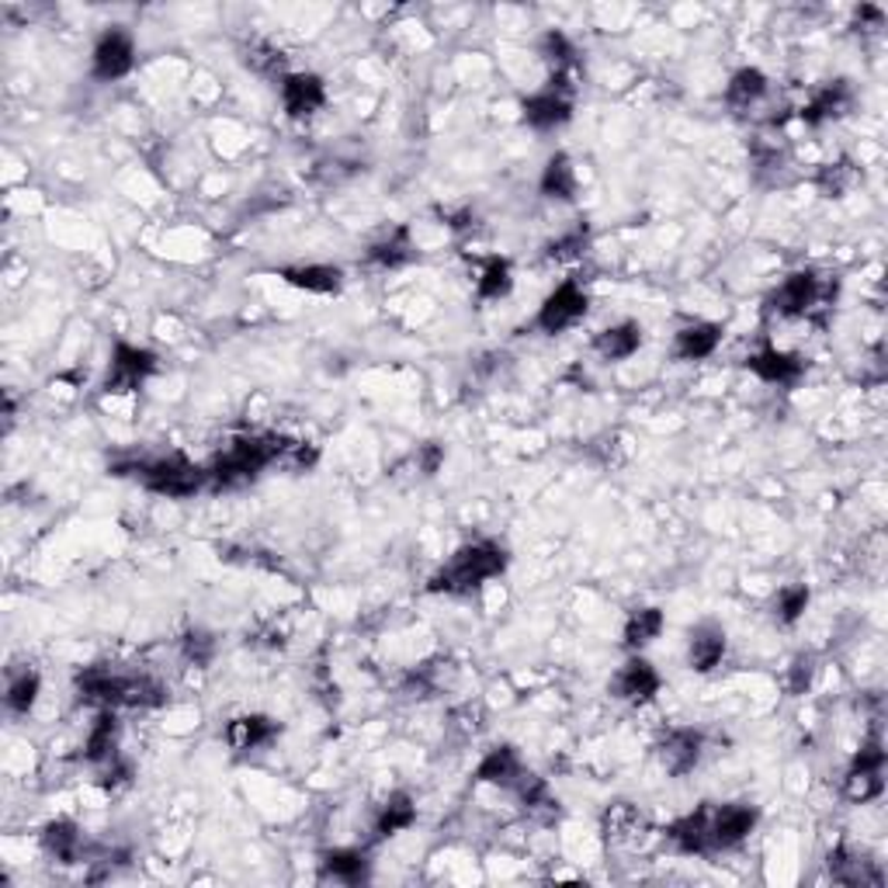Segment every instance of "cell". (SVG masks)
<instances>
[{
    "mask_svg": "<svg viewBox=\"0 0 888 888\" xmlns=\"http://www.w3.org/2000/svg\"><path fill=\"white\" fill-rule=\"evenodd\" d=\"M507 569V549L497 541H472V546L458 549L435 577H431V593H472L486 580L500 577Z\"/></svg>",
    "mask_w": 888,
    "mask_h": 888,
    "instance_id": "1",
    "label": "cell"
},
{
    "mask_svg": "<svg viewBox=\"0 0 888 888\" xmlns=\"http://www.w3.org/2000/svg\"><path fill=\"white\" fill-rule=\"evenodd\" d=\"M289 441L275 438V435H253V438H240L229 445L209 469V482L219 486V490H233V486L253 482L261 476V469H268L275 458L285 455Z\"/></svg>",
    "mask_w": 888,
    "mask_h": 888,
    "instance_id": "2",
    "label": "cell"
},
{
    "mask_svg": "<svg viewBox=\"0 0 888 888\" xmlns=\"http://www.w3.org/2000/svg\"><path fill=\"white\" fill-rule=\"evenodd\" d=\"M139 479L153 493H163V497H191V493L202 490V482L209 479V472L191 466L184 455H167V458H157V462H142L139 466Z\"/></svg>",
    "mask_w": 888,
    "mask_h": 888,
    "instance_id": "3",
    "label": "cell"
},
{
    "mask_svg": "<svg viewBox=\"0 0 888 888\" xmlns=\"http://www.w3.org/2000/svg\"><path fill=\"white\" fill-rule=\"evenodd\" d=\"M885 791V750H881V739L871 736L861 750H857L847 778H844V795L854 806H865V801L878 798Z\"/></svg>",
    "mask_w": 888,
    "mask_h": 888,
    "instance_id": "4",
    "label": "cell"
},
{
    "mask_svg": "<svg viewBox=\"0 0 888 888\" xmlns=\"http://www.w3.org/2000/svg\"><path fill=\"white\" fill-rule=\"evenodd\" d=\"M590 309V299L583 292L580 281H562L556 292L546 296V302L538 306V317H535V327L541 333H562L569 327H577Z\"/></svg>",
    "mask_w": 888,
    "mask_h": 888,
    "instance_id": "5",
    "label": "cell"
},
{
    "mask_svg": "<svg viewBox=\"0 0 888 888\" xmlns=\"http://www.w3.org/2000/svg\"><path fill=\"white\" fill-rule=\"evenodd\" d=\"M157 371V355L147 348H136V343L119 340L111 348L108 361V376H104V392H132L147 382Z\"/></svg>",
    "mask_w": 888,
    "mask_h": 888,
    "instance_id": "6",
    "label": "cell"
},
{
    "mask_svg": "<svg viewBox=\"0 0 888 888\" xmlns=\"http://www.w3.org/2000/svg\"><path fill=\"white\" fill-rule=\"evenodd\" d=\"M136 67V42L126 28H108V32L94 42V56H91V73L94 80H122L129 70Z\"/></svg>",
    "mask_w": 888,
    "mask_h": 888,
    "instance_id": "7",
    "label": "cell"
},
{
    "mask_svg": "<svg viewBox=\"0 0 888 888\" xmlns=\"http://www.w3.org/2000/svg\"><path fill=\"white\" fill-rule=\"evenodd\" d=\"M757 822H760V812L747 806V801H729L722 809H711V819H708L711 850H732L742 840H750Z\"/></svg>",
    "mask_w": 888,
    "mask_h": 888,
    "instance_id": "8",
    "label": "cell"
},
{
    "mask_svg": "<svg viewBox=\"0 0 888 888\" xmlns=\"http://www.w3.org/2000/svg\"><path fill=\"white\" fill-rule=\"evenodd\" d=\"M819 296H822L819 278L812 271H795L778 285L775 296H770V309L785 320H795V317L812 312V306H819Z\"/></svg>",
    "mask_w": 888,
    "mask_h": 888,
    "instance_id": "9",
    "label": "cell"
},
{
    "mask_svg": "<svg viewBox=\"0 0 888 888\" xmlns=\"http://www.w3.org/2000/svg\"><path fill=\"white\" fill-rule=\"evenodd\" d=\"M701 754H705V736L698 729H670L660 739V747H656V757H660L663 770L674 778L691 775L701 764Z\"/></svg>",
    "mask_w": 888,
    "mask_h": 888,
    "instance_id": "10",
    "label": "cell"
},
{
    "mask_svg": "<svg viewBox=\"0 0 888 888\" xmlns=\"http://www.w3.org/2000/svg\"><path fill=\"white\" fill-rule=\"evenodd\" d=\"M660 674H656V667L649 660H642V656H632L611 680V695L618 701H628V705H646L652 701L656 695H660Z\"/></svg>",
    "mask_w": 888,
    "mask_h": 888,
    "instance_id": "11",
    "label": "cell"
},
{
    "mask_svg": "<svg viewBox=\"0 0 888 888\" xmlns=\"http://www.w3.org/2000/svg\"><path fill=\"white\" fill-rule=\"evenodd\" d=\"M857 104V94L850 88V80H829L822 88L801 104V122L806 126H822V122H834V119H844L850 114V108Z\"/></svg>",
    "mask_w": 888,
    "mask_h": 888,
    "instance_id": "12",
    "label": "cell"
},
{
    "mask_svg": "<svg viewBox=\"0 0 888 888\" xmlns=\"http://www.w3.org/2000/svg\"><path fill=\"white\" fill-rule=\"evenodd\" d=\"M281 104L292 119H309L327 104V83L317 73H285L281 77Z\"/></svg>",
    "mask_w": 888,
    "mask_h": 888,
    "instance_id": "13",
    "label": "cell"
},
{
    "mask_svg": "<svg viewBox=\"0 0 888 888\" xmlns=\"http://www.w3.org/2000/svg\"><path fill=\"white\" fill-rule=\"evenodd\" d=\"M73 687H77L80 705L119 708L126 698V674H114L108 667H88V670L77 674Z\"/></svg>",
    "mask_w": 888,
    "mask_h": 888,
    "instance_id": "14",
    "label": "cell"
},
{
    "mask_svg": "<svg viewBox=\"0 0 888 888\" xmlns=\"http://www.w3.org/2000/svg\"><path fill=\"white\" fill-rule=\"evenodd\" d=\"M726 649H729L726 628L715 621H701L691 628V636H687V667L698 674H711L726 660Z\"/></svg>",
    "mask_w": 888,
    "mask_h": 888,
    "instance_id": "15",
    "label": "cell"
},
{
    "mask_svg": "<svg viewBox=\"0 0 888 888\" xmlns=\"http://www.w3.org/2000/svg\"><path fill=\"white\" fill-rule=\"evenodd\" d=\"M521 114H525V122L538 132H549V129H559L572 119V98L559 88H549L546 91H538L531 98H525L521 104Z\"/></svg>",
    "mask_w": 888,
    "mask_h": 888,
    "instance_id": "16",
    "label": "cell"
},
{
    "mask_svg": "<svg viewBox=\"0 0 888 888\" xmlns=\"http://www.w3.org/2000/svg\"><path fill=\"white\" fill-rule=\"evenodd\" d=\"M600 829H605V840L615 847H639L649 834V819L632 806V801H615L600 816Z\"/></svg>",
    "mask_w": 888,
    "mask_h": 888,
    "instance_id": "17",
    "label": "cell"
},
{
    "mask_svg": "<svg viewBox=\"0 0 888 888\" xmlns=\"http://www.w3.org/2000/svg\"><path fill=\"white\" fill-rule=\"evenodd\" d=\"M750 371L767 382V386H795L801 376H806V361L798 355H788V351H778V348H764L757 355H750Z\"/></svg>",
    "mask_w": 888,
    "mask_h": 888,
    "instance_id": "18",
    "label": "cell"
},
{
    "mask_svg": "<svg viewBox=\"0 0 888 888\" xmlns=\"http://www.w3.org/2000/svg\"><path fill=\"white\" fill-rule=\"evenodd\" d=\"M525 775H528L525 760H521V754L513 750V747L490 750V754L479 760V767H476V778L486 781V785H497V788H518V781Z\"/></svg>",
    "mask_w": 888,
    "mask_h": 888,
    "instance_id": "19",
    "label": "cell"
},
{
    "mask_svg": "<svg viewBox=\"0 0 888 888\" xmlns=\"http://www.w3.org/2000/svg\"><path fill=\"white\" fill-rule=\"evenodd\" d=\"M278 732H281V726L275 719H268V715H240V719H233L226 726V742L233 750L247 754V750L268 747Z\"/></svg>",
    "mask_w": 888,
    "mask_h": 888,
    "instance_id": "20",
    "label": "cell"
},
{
    "mask_svg": "<svg viewBox=\"0 0 888 888\" xmlns=\"http://www.w3.org/2000/svg\"><path fill=\"white\" fill-rule=\"evenodd\" d=\"M281 278L292 289L312 292V296H337L343 289V271L337 265H299V268H281Z\"/></svg>",
    "mask_w": 888,
    "mask_h": 888,
    "instance_id": "21",
    "label": "cell"
},
{
    "mask_svg": "<svg viewBox=\"0 0 888 888\" xmlns=\"http://www.w3.org/2000/svg\"><path fill=\"white\" fill-rule=\"evenodd\" d=\"M639 348H642V327L632 320L615 323L593 337V351L605 361H628L632 355H639Z\"/></svg>",
    "mask_w": 888,
    "mask_h": 888,
    "instance_id": "22",
    "label": "cell"
},
{
    "mask_svg": "<svg viewBox=\"0 0 888 888\" xmlns=\"http://www.w3.org/2000/svg\"><path fill=\"white\" fill-rule=\"evenodd\" d=\"M719 343H722L719 323H687L674 340V355L680 361H705L719 351Z\"/></svg>",
    "mask_w": 888,
    "mask_h": 888,
    "instance_id": "23",
    "label": "cell"
},
{
    "mask_svg": "<svg viewBox=\"0 0 888 888\" xmlns=\"http://www.w3.org/2000/svg\"><path fill=\"white\" fill-rule=\"evenodd\" d=\"M708 819H711V809H708V806H701V809H695L691 816L677 819V822L667 829L670 844H674L680 854H708V850H711Z\"/></svg>",
    "mask_w": 888,
    "mask_h": 888,
    "instance_id": "24",
    "label": "cell"
},
{
    "mask_svg": "<svg viewBox=\"0 0 888 888\" xmlns=\"http://www.w3.org/2000/svg\"><path fill=\"white\" fill-rule=\"evenodd\" d=\"M42 850L60 865H77L83 857V834L77 829V822L56 819L42 829Z\"/></svg>",
    "mask_w": 888,
    "mask_h": 888,
    "instance_id": "25",
    "label": "cell"
},
{
    "mask_svg": "<svg viewBox=\"0 0 888 888\" xmlns=\"http://www.w3.org/2000/svg\"><path fill=\"white\" fill-rule=\"evenodd\" d=\"M829 875L840 885H881V871L865 857H857L850 847L829 850Z\"/></svg>",
    "mask_w": 888,
    "mask_h": 888,
    "instance_id": "26",
    "label": "cell"
},
{
    "mask_svg": "<svg viewBox=\"0 0 888 888\" xmlns=\"http://www.w3.org/2000/svg\"><path fill=\"white\" fill-rule=\"evenodd\" d=\"M114 750H119V719H114L111 708H101L98 722L88 729V739H83V757L91 764H108L111 757H119Z\"/></svg>",
    "mask_w": 888,
    "mask_h": 888,
    "instance_id": "27",
    "label": "cell"
},
{
    "mask_svg": "<svg viewBox=\"0 0 888 888\" xmlns=\"http://www.w3.org/2000/svg\"><path fill=\"white\" fill-rule=\"evenodd\" d=\"M320 871H323V878L340 881V885H361L368 878V857L358 847H340V850L323 854Z\"/></svg>",
    "mask_w": 888,
    "mask_h": 888,
    "instance_id": "28",
    "label": "cell"
},
{
    "mask_svg": "<svg viewBox=\"0 0 888 888\" xmlns=\"http://www.w3.org/2000/svg\"><path fill=\"white\" fill-rule=\"evenodd\" d=\"M538 188L546 198H552V202H572V198H577V167H572V160L566 153L549 157L546 170H541Z\"/></svg>",
    "mask_w": 888,
    "mask_h": 888,
    "instance_id": "29",
    "label": "cell"
},
{
    "mask_svg": "<svg viewBox=\"0 0 888 888\" xmlns=\"http://www.w3.org/2000/svg\"><path fill=\"white\" fill-rule=\"evenodd\" d=\"M417 822V806H413V798L407 791H396L389 795L382 806H379V816H376V837H396V834H403V829H410Z\"/></svg>",
    "mask_w": 888,
    "mask_h": 888,
    "instance_id": "30",
    "label": "cell"
},
{
    "mask_svg": "<svg viewBox=\"0 0 888 888\" xmlns=\"http://www.w3.org/2000/svg\"><path fill=\"white\" fill-rule=\"evenodd\" d=\"M413 257H417V250L410 243V229L407 226L392 229L389 237H382L379 243H371V250H368V261L379 265V268H403V265L413 261Z\"/></svg>",
    "mask_w": 888,
    "mask_h": 888,
    "instance_id": "31",
    "label": "cell"
},
{
    "mask_svg": "<svg viewBox=\"0 0 888 888\" xmlns=\"http://www.w3.org/2000/svg\"><path fill=\"white\" fill-rule=\"evenodd\" d=\"M767 73L764 70H757V67H742V70H736L732 77H729V83H726V101L732 104V108H754L764 94H767Z\"/></svg>",
    "mask_w": 888,
    "mask_h": 888,
    "instance_id": "32",
    "label": "cell"
},
{
    "mask_svg": "<svg viewBox=\"0 0 888 888\" xmlns=\"http://www.w3.org/2000/svg\"><path fill=\"white\" fill-rule=\"evenodd\" d=\"M663 628H667V618H663L660 608H639V611L628 615V621H625V646L639 652L649 642L660 639Z\"/></svg>",
    "mask_w": 888,
    "mask_h": 888,
    "instance_id": "33",
    "label": "cell"
},
{
    "mask_svg": "<svg viewBox=\"0 0 888 888\" xmlns=\"http://www.w3.org/2000/svg\"><path fill=\"white\" fill-rule=\"evenodd\" d=\"M476 289H479V299H486V302H497V299L510 296V289H513V271H510L507 257H490V261H486Z\"/></svg>",
    "mask_w": 888,
    "mask_h": 888,
    "instance_id": "34",
    "label": "cell"
},
{
    "mask_svg": "<svg viewBox=\"0 0 888 888\" xmlns=\"http://www.w3.org/2000/svg\"><path fill=\"white\" fill-rule=\"evenodd\" d=\"M39 695H42V677H39L36 670H21V674H14V677L8 680V695H4V701H8V708H11L14 715H28V711L36 708Z\"/></svg>",
    "mask_w": 888,
    "mask_h": 888,
    "instance_id": "35",
    "label": "cell"
},
{
    "mask_svg": "<svg viewBox=\"0 0 888 888\" xmlns=\"http://www.w3.org/2000/svg\"><path fill=\"white\" fill-rule=\"evenodd\" d=\"M541 56L556 67L552 77H569L572 67H577V49H572V42L562 32H546V39H541Z\"/></svg>",
    "mask_w": 888,
    "mask_h": 888,
    "instance_id": "36",
    "label": "cell"
},
{
    "mask_svg": "<svg viewBox=\"0 0 888 888\" xmlns=\"http://www.w3.org/2000/svg\"><path fill=\"white\" fill-rule=\"evenodd\" d=\"M809 600H812V590L806 587V583H791V587H785V590H778V600H775V615H778V621L781 625H795L801 615L809 611Z\"/></svg>",
    "mask_w": 888,
    "mask_h": 888,
    "instance_id": "37",
    "label": "cell"
},
{
    "mask_svg": "<svg viewBox=\"0 0 888 888\" xmlns=\"http://www.w3.org/2000/svg\"><path fill=\"white\" fill-rule=\"evenodd\" d=\"M816 184H819V191H822L826 198H844V194L857 184V170H854L847 160H840V163H826V167L819 170Z\"/></svg>",
    "mask_w": 888,
    "mask_h": 888,
    "instance_id": "38",
    "label": "cell"
},
{
    "mask_svg": "<svg viewBox=\"0 0 888 888\" xmlns=\"http://www.w3.org/2000/svg\"><path fill=\"white\" fill-rule=\"evenodd\" d=\"M181 652H184L188 663L209 667L216 660V636L206 632V628H191V632H184V639H181Z\"/></svg>",
    "mask_w": 888,
    "mask_h": 888,
    "instance_id": "39",
    "label": "cell"
},
{
    "mask_svg": "<svg viewBox=\"0 0 888 888\" xmlns=\"http://www.w3.org/2000/svg\"><path fill=\"white\" fill-rule=\"evenodd\" d=\"M812 680H816V660H812V656H798V660L788 667V677H785L788 695H806L812 687Z\"/></svg>",
    "mask_w": 888,
    "mask_h": 888,
    "instance_id": "40",
    "label": "cell"
},
{
    "mask_svg": "<svg viewBox=\"0 0 888 888\" xmlns=\"http://www.w3.org/2000/svg\"><path fill=\"white\" fill-rule=\"evenodd\" d=\"M247 63L257 70V73H278L285 67V56L281 49L268 46V42H253L250 52H247Z\"/></svg>",
    "mask_w": 888,
    "mask_h": 888,
    "instance_id": "41",
    "label": "cell"
},
{
    "mask_svg": "<svg viewBox=\"0 0 888 888\" xmlns=\"http://www.w3.org/2000/svg\"><path fill=\"white\" fill-rule=\"evenodd\" d=\"M583 247H587V229H572V233L549 243V261H572V257L583 253Z\"/></svg>",
    "mask_w": 888,
    "mask_h": 888,
    "instance_id": "42",
    "label": "cell"
},
{
    "mask_svg": "<svg viewBox=\"0 0 888 888\" xmlns=\"http://www.w3.org/2000/svg\"><path fill=\"white\" fill-rule=\"evenodd\" d=\"M445 445H438V441H427L420 451H417V469L423 472V476H438L441 472V466H445Z\"/></svg>",
    "mask_w": 888,
    "mask_h": 888,
    "instance_id": "43",
    "label": "cell"
}]
</instances>
